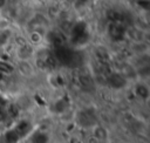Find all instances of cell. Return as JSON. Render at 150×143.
<instances>
[{"mask_svg":"<svg viewBox=\"0 0 150 143\" xmlns=\"http://www.w3.org/2000/svg\"><path fill=\"white\" fill-rule=\"evenodd\" d=\"M16 69L22 76L26 77H30L34 74V67L32 66L29 60H19L16 64Z\"/></svg>","mask_w":150,"mask_h":143,"instance_id":"cell-1","label":"cell"},{"mask_svg":"<svg viewBox=\"0 0 150 143\" xmlns=\"http://www.w3.org/2000/svg\"><path fill=\"white\" fill-rule=\"evenodd\" d=\"M8 1L7 0H0V9H4L5 7H7Z\"/></svg>","mask_w":150,"mask_h":143,"instance_id":"cell-5","label":"cell"},{"mask_svg":"<svg viewBox=\"0 0 150 143\" xmlns=\"http://www.w3.org/2000/svg\"><path fill=\"white\" fill-rule=\"evenodd\" d=\"M11 39V29L0 30V47H5Z\"/></svg>","mask_w":150,"mask_h":143,"instance_id":"cell-2","label":"cell"},{"mask_svg":"<svg viewBox=\"0 0 150 143\" xmlns=\"http://www.w3.org/2000/svg\"><path fill=\"white\" fill-rule=\"evenodd\" d=\"M13 70H14V67L9 62L0 60V74H9Z\"/></svg>","mask_w":150,"mask_h":143,"instance_id":"cell-3","label":"cell"},{"mask_svg":"<svg viewBox=\"0 0 150 143\" xmlns=\"http://www.w3.org/2000/svg\"><path fill=\"white\" fill-rule=\"evenodd\" d=\"M11 27V22L7 18H0V30H5V29H9Z\"/></svg>","mask_w":150,"mask_h":143,"instance_id":"cell-4","label":"cell"}]
</instances>
